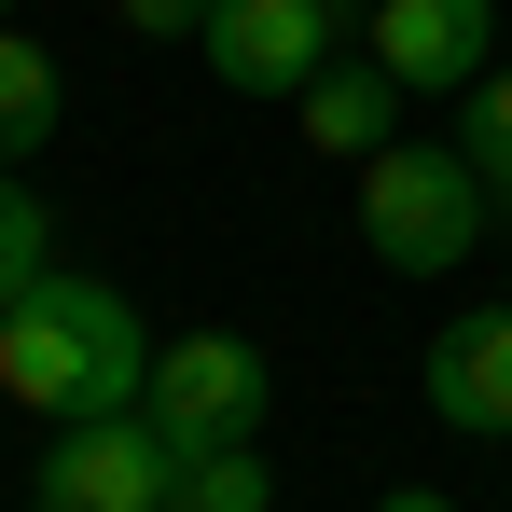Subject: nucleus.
<instances>
[{
  "instance_id": "obj_13",
  "label": "nucleus",
  "mask_w": 512,
  "mask_h": 512,
  "mask_svg": "<svg viewBox=\"0 0 512 512\" xmlns=\"http://www.w3.org/2000/svg\"><path fill=\"white\" fill-rule=\"evenodd\" d=\"M111 14H125V28H139V42H194V28H208V14H222V0H111Z\"/></svg>"
},
{
  "instance_id": "obj_12",
  "label": "nucleus",
  "mask_w": 512,
  "mask_h": 512,
  "mask_svg": "<svg viewBox=\"0 0 512 512\" xmlns=\"http://www.w3.org/2000/svg\"><path fill=\"white\" fill-rule=\"evenodd\" d=\"M457 153H471V167H485V194L512 208V70H485V84H471V111H457Z\"/></svg>"
},
{
  "instance_id": "obj_10",
  "label": "nucleus",
  "mask_w": 512,
  "mask_h": 512,
  "mask_svg": "<svg viewBox=\"0 0 512 512\" xmlns=\"http://www.w3.org/2000/svg\"><path fill=\"white\" fill-rule=\"evenodd\" d=\"M180 499L194 512H277V471H263V443H194L180 457Z\"/></svg>"
},
{
  "instance_id": "obj_9",
  "label": "nucleus",
  "mask_w": 512,
  "mask_h": 512,
  "mask_svg": "<svg viewBox=\"0 0 512 512\" xmlns=\"http://www.w3.org/2000/svg\"><path fill=\"white\" fill-rule=\"evenodd\" d=\"M56 111H70V70L42 56V28L0 14V167H28V153L56 139Z\"/></svg>"
},
{
  "instance_id": "obj_14",
  "label": "nucleus",
  "mask_w": 512,
  "mask_h": 512,
  "mask_svg": "<svg viewBox=\"0 0 512 512\" xmlns=\"http://www.w3.org/2000/svg\"><path fill=\"white\" fill-rule=\"evenodd\" d=\"M374 512H457V499H443V485H388Z\"/></svg>"
},
{
  "instance_id": "obj_11",
  "label": "nucleus",
  "mask_w": 512,
  "mask_h": 512,
  "mask_svg": "<svg viewBox=\"0 0 512 512\" xmlns=\"http://www.w3.org/2000/svg\"><path fill=\"white\" fill-rule=\"evenodd\" d=\"M28 277H56V208L28 194V167H0V305H14Z\"/></svg>"
},
{
  "instance_id": "obj_7",
  "label": "nucleus",
  "mask_w": 512,
  "mask_h": 512,
  "mask_svg": "<svg viewBox=\"0 0 512 512\" xmlns=\"http://www.w3.org/2000/svg\"><path fill=\"white\" fill-rule=\"evenodd\" d=\"M429 416L457 429V443H512V305H471V319H443L416 360Z\"/></svg>"
},
{
  "instance_id": "obj_16",
  "label": "nucleus",
  "mask_w": 512,
  "mask_h": 512,
  "mask_svg": "<svg viewBox=\"0 0 512 512\" xmlns=\"http://www.w3.org/2000/svg\"><path fill=\"white\" fill-rule=\"evenodd\" d=\"M0 14H14V0H0Z\"/></svg>"
},
{
  "instance_id": "obj_6",
  "label": "nucleus",
  "mask_w": 512,
  "mask_h": 512,
  "mask_svg": "<svg viewBox=\"0 0 512 512\" xmlns=\"http://www.w3.org/2000/svg\"><path fill=\"white\" fill-rule=\"evenodd\" d=\"M485 42H499V0H374V28H360V56L402 97H471Z\"/></svg>"
},
{
  "instance_id": "obj_1",
  "label": "nucleus",
  "mask_w": 512,
  "mask_h": 512,
  "mask_svg": "<svg viewBox=\"0 0 512 512\" xmlns=\"http://www.w3.org/2000/svg\"><path fill=\"white\" fill-rule=\"evenodd\" d=\"M0 402L42 429L70 416H125V402H153V333H139V305L111 291V277H28L14 305H0Z\"/></svg>"
},
{
  "instance_id": "obj_4",
  "label": "nucleus",
  "mask_w": 512,
  "mask_h": 512,
  "mask_svg": "<svg viewBox=\"0 0 512 512\" xmlns=\"http://www.w3.org/2000/svg\"><path fill=\"white\" fill-rule=\"evenodd\" d=\"M167 499H180V443L153 429V402L70 416L42 457V512H167Z\"/></svg>"
},
{
  "instance_id": "obj_15",
  "label": "nucleus",
  "mask_w": 512,
  "mask_h": 512,
  "mask_svg": "<svg viewBox=\"0 0 512 512\" xmlns=\"http://www.w3.org/2000/svg\"><path fill=\"white\" fill-rule=\"evenodd\" d=\"M167 512H194V499H167Z\"/></svg>"
},
{
  "instance_id": "obj_8",
  "label": "nucleus",
  "mask_w": 512,
  "mask_h": 512,
  "mask_svg": "<svg viewBox=\"0 0 512 512\" xmlns=\"http://www.w3.org/2000/svg\"><path fill=\"white\" fill-rule=\"evenodd\" d=\"M291 111H305V139H319V153H346V167H374V153L402 139V84H388L374 56H333Z\"/></svg>"
},
{
  "instance_id": "obj_3",
  "label": "nucleus",
  "mask_w": 512,
  "mask_h": 512,
  "mask_svg": "<svg viewBox=\"0 0 512 512\" xmlns=\"http://www.w3.org/2000/svg\"><path fill=\"white\" fill-rule=\"evenodd\" d=\"M360 28H374V0H222L194 28V56L222 97H305L333 56H360Z\"/></svg>"
},
{
  "instance_id": "obj_5",
  "label": "nucleus",
  "mask_w": 512,
  "mask_h": 512,
  "mask_svg": "<svg viewBox=\"0 0 512 512\" xmlns=\"http://www.w3.org/2000/svg\"><path fill=\"white\" fill-rule=\"evenodd\" d=\"M263 346L250 333H180V346H153V429H167L180 457L194 443H250L263 429Z\"/></svg>"
},
{
  "instance_id": "obj_2",
  "label": "nucleus",
  "mask_w": 512,
  "mask_h": 512,
  "mask_svg": "<svg viewBox=\"0 0 512 512\" xmlns=\"http://www.w3.org/2000/svg\"><path fill=\"white\" fill-rule=\"evenodd\" d=\"M485 167L457 153V139H388L374 167H360V250L388 263V277H443V263L485 250Z\"/></svg>"
}]
</instances>
